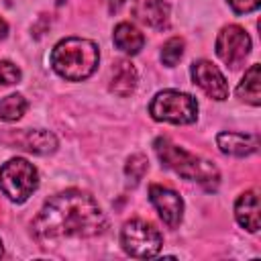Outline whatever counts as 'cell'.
Masks as SVG:
<instances>
[{
  "label": "cell",
  "mask_w": 261,
  "mask_h": 261,
  "mask_svg": "<svg viewBox=\"0 0 261 261\" xmlns=\"http://www.w3.org/2000/svg\"><path fill=\"white\" fill-rule=\"evenodd\" d=\"M226 2L237 14H249V12L257 10L261 4V0H226Z\"/></svg>",
  "instance_id": "cell-21"
},
{
  "label": "cell",
  "mask_w": 261,
  "mask_h": 261,
  "mask_svg": "<svg viewBox=\"0 0 261 261\" xmlns=\"http://www.w3.org/2000/svg\"><path fill=\"white\" fill-rule=\"evenodd\" d=\"M130 12L149 29L163 31L169 27V4L165 0H135Z\"/></svg>",
  "instance_id": "cell-10"
},
{
  "label": "cell",
  "mask_w": 261,
  "mask_h": 261,
  "mask_svg": "<svg viewBox=\"0 0 261 261\" xmlns=\"http://www.w3.org/2000/svg\"><path fill=\"white\" fill-rule=\"evenodd\" d=\"M153 147H155V153H157L161 165L171 169L173 173L181 175L184 179L198 181L206 190H214L218 186L220 173H218L214 163H210V161H206V159H202V157L181 149L179 145L171 143L167 137L155 139Z\"/></svg>",
  "instance_id": "cell-3"
},
{
  "label": "cell",
  "mask_w": 261,
  "mask_h": 261,
  "mask_svg": "<svg viewBox=\"0 0 261 261\" xmlns=\"http://www.w3.org/2000/svg\"><path fill=\"white\" fill-rule=\"evenodd\" d=\"M216 55L230 67H239L251 51V37L239 24H226L216 37Z\"/></svg>",
  "instance_id": "cell-7"
},
{
  "label": "cell",
  "mask_w": 261,
  "mask_h": 261,
  "mask_svg": "<svg viewBox=\"0 0 261 261\" xmlns=\"http://www.w3.org/2000/svg\"><path fill=\"white\" fill-rule=\"evenodd\" d=\"M147 169H149V161H147V157L141 155V153L130 155V159L126 161V167H124V171H126V175L133 179V184H137L139 179H143V175H145Z\"/></svg>",
  "instance_id": "cell-19"
},
{
  "label": "cell",
  "mask_w": 261,
  "mask_h": 261,
  "mask_svg": "<svg viewBox=\"0 0 261 261\" xmlns=\"http://www.w3.org/2000/svg\"><path fill=\"white\" fill-rule=\"evenodd\" d=\"M149 114L159 122L192 124L198 118V102L186 92L163 90L153 96L149 104Z\"/></svg>",
  "instance_id": "cell-4"
},
{
  "label": "cell",
  "mask_w": 261,
  "mask_h": 261,
  "mask_svg": "<svg viewBox=\"0 0 261 261\" xmlns=\"http://www.w3.org/2000/svg\"><path fill=\"white\" fill-rule=\"evenodd\" d=\"M20 82V69L12 61H0V86H12Z\"/></svg>",
  "instance_id": "cell-20"
},
{
  "label": "cell",
  "mask_w": 261,
  "mask_h": 261,
  "mask_svg": "<svg viewBox=\"0 0 261 261\" xmlns=\"http://www.w3.org/2000/svg\"><path fill=\"white\" fill-rule=\"evenodd\" d=\"M108 2V12H118L120 6L124 4V0H106Z\"/></svg>",
  "instance_id": "cell-22"
},
{
  "label": "cell",
  "mask_w": 261,
  "mask_h": 261,
  "mask_svg": "<svg viewBox=\"0 0 261 261\" xmlns=\"http://www.w3.org/2000/svg\"><path fill=\"white\" fill-rule=\"evenodd\" d=\"M149 200L155 206V210L159 212L161 220L169 228L179 226V222L184 218V200L177 192H173L165 186H159V184H151L149 186Z\"/></svg>",
  "instance_id": "cell-9"
},
{
  "label": "cell",
  "mask_w": 261,
  "mask_h": 261,
  "mask_svg": "<svg viewBox=\"0 0 261 261\" xmlns=\"http://www.w3.org/2000/svg\"><path fill=\"white\" fill-rule=\"evenodd\" d=\"M100 61L98 45L90 39L69 37L59 41L51 51V67L67 82H82L90 77Z\"/></svg>",
  "instance_id": "cell-2"
},
{
  "label": "cell",
  "mask_w": 261,
  "mask_h": 261,
  "mask_svg": "<svg viewBox=\"0 0 261 261\" xmlns=\"http://www.w3.org/2000/svg\"><path fill=\"white\" fill-rule=\"evenodd\" d=\"M237 96L243 102H249L253 106L261 104V73H259V65L257 63H253L245 71L243 80L237 86Z\"/></svg>",
  "instance_id": "cell-16"
},
{
  "label": "cell",
  "mask_w": 261,
  "mask_h": 261,
  "mask_svg": "<svg viewBox=\"0 0 261 261\" xmlns=\"http://www.w3.org/2000/svg\"><path fill=\"white\" fill-rule=\"evenodd\" d=\"M190 73H192L194 84L206 96H210L214 100H226L228 98V84H226L222 71L212 61H206V59L194 61Z\"/></svg>",
  "instance_id": "cell-8"
},
{
  "label": "cell",
  "mask_w": 261,
  "mask_h": 261,
  "mask_svg": "<svg viewBox=\"0 0 261 261\" xmlns=\"http://www.w3.org/2000/svg\"><path fill=\"white\" fill-rule=\"evenodd\" d=\"M31 226L37 239L96 237L104 230L106 218L90 194L82 190H65L43 204Z\"/></svg>",
  "instance_id": "cell-1"
},
{
  "label": "cell",
  "mask_w": 261,
  "mask_h": 261,
  "mask_svg": "<svg viewBox=\"0 0 261 261\" xmlns=\"http://www.w3.org/2000/svg\"><path fill=\"white\" fill-rule=\"evenodd\" d=\"M2 253H4V249H2V241H0V257H2Z\"/></svg>",
  "instance_id": "cell-24"
},
{
  "label": "cell",
  "mask_w": 261,
  "mask_h": 261,
  "mask_svg": "<svg viewBox=\"0 0 261 261\" xmlns=\"http://www.w3.org/2000/svg\"><path fill=\"white\" fill-rule=\"evenodd\" d=\"M39 188V171L22 157H14L0 167V190L10 202L22 204Z\"/></svg>",
  "instance_id": "cell-5"
},
{
  "label": "cell",
  "mask_w": 261,
  "mask_h": 261,
  "mask_svg": "<svg viewBox=\"0 0 261 261\" xmlns=\"http://www.w3.org/2000/svg\"><path fill=\"white\" fill-rule=\"evenodd\" d=\"M216 145L226 155L247 157L259 149V137L257 135H245V133H218Z\"/></svg>",
  "instance_id": "cell-11"
},
{
  "label": "cell",
  "mask_w": 261,
  "mask_h": 261,
  "mask_svg": "<svg viewBox=\"0 0 261 261\" xmlns=\"http://www.w3.org/2000/svg\"><path fill=\"white\" fill-rule=\"evenodd\" d=\"M120 245L126 255L135 259H149L159 255L163 247V237L161 232L151 224L141 218L128 220L122 230H120Z\"/></svg>",
  "instance_id": "cell-6"
},
{
  "label": "cell",
  "mask_w": 261,
  "mask_h": 261,
  "mask_svg": "<svg viewBox=\"0 0 261 261\" xmlns=\"http://www.w3.org/2000/svg\"><path fill=\"white\" fill-rule=\"evenodd\" d=\"M137 69L130 61L126 59H120L116 61V65L112 67V75H110V92L120 96V98H126L135 92L137 88Z\"/></svg>",
  "instance_id": "cell-14"
},
{
  "label": "cell",
  "mask_w": 261,
  "mask_h": 261,
  "mask_svg": "<svg viewBox=\"0 0 261 261\" xmlns=\"http://www.w3.org/2000/svg\"><path fill=\"white\" fill-rule=\"evenodd\" d=\"M181 55H184V39L171 37V39H167L163 43V47H161V61H163V65L173 67L181 59Z\"/></svg>",
  "instance_id": "cell-18"
},
{
  "label": "cell",
  "mask_w": 261,
  "mask_h": 261,
  "mask_svg": "<svg viewBox=\"0 0 261 261\" xmlns=\"http://www.w3.org/2000/svg\"><path fill=\"white\" fill-rule=\"evenodd\" d=\"M14 143L20 149L37 153V155H47V153H53L57 149L55 135L49 133V130H43V128H39V130H20V133H16Z\"/></svg>",
  "instance_id": "cell-12"
},
{
  "label": "cell",
  "mask_w": 261,
  "mask_h": 261,
  "mask_svg": "<svg viewBox=\"0 0 261 261\" xmlns=\"http://www.w3.org/2000/svg\"><path fill=\"white\" fill-rule=\"evenodd\" d=\"M27 106L29 104H27L24 96H20V94H10V96L2 98L0 100V120H4V122L18 120L24 114Z\"/></svg>",
  "instance_id": "cell-17"
},
{
  "label": "cell",
  "mask_w": 261,
  "mask_h": 261,
  "mask_svg": "<svg viewBox=\"0 0 261 261\" xmlns=\"http://www.w3.org/2000/svg\"><path fill=\"white\" fill-rule=\"evenodd\" d=\"M6 33H8V24H6V20H4V18H0V39H4V37H6Z\"/></svg>",
  "instance_id": "cell-23"
},
{
  "label": "cell",
  "mask_w": 261,
  "mask_h": 261,
  "mask_svg": "<svg viewBox=\"0 0 261 261\" xmlns=\"http://www.w3.org/2000/svg\"><path fill=\"white\" fill-rule=\"evenodd\" d=\"M112 39H114V45L126 55H137L145 45L143 33L130 22H118Z\"/></svg>",
  "instance_id": "cell-15"
},
{
  "label": "cell",
  "mask_w": 261,
  "mask_h": 261,
  "mask_svg": "<svg viewBox=\"0 0 261 261\" xmlns=\"http://www.w3.org/2000/svg\"><path fill=\"white\" fill-rule=\"evenodd\" d=\"M234 216H237V222L249 232L259 230V196L255 190H249L239 196L234 204Z\"/></svg>",
  "instance_id": "cell-13"
}]
</instances>
